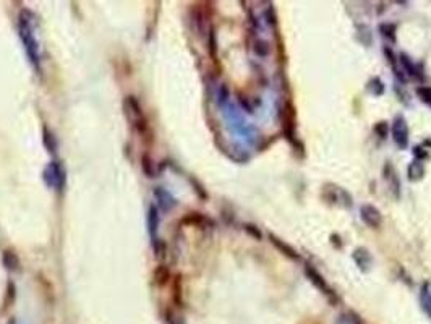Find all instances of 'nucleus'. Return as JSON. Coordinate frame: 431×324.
<instances>
[{"mask_svg":"<svg viewBox=\"0 0 431 324\" xmlns=\"http://www.w3.org/2000/svg\"><path fill=\"white\" fill-rule=\"evenodd\" d=\"M379 31L382 33V36L387 38L389 41H395V26L392 23H382L379 26Z\"/></svg>","mask_w":431,"mask_h":324,"instance_id":"nucleus-17","label":"nucleus"},{"mask_svg":"<svg viewBox=\"0 0 431 324\" xmlns=\"http://www.w3.org/2000/svg\"><path fill=\"white\" fill-rule=\"evenodd\" d=\"M4 264L7 266V269L17 271L18 266H20V261H18V258H17V254L12 253V251H5V253H4Z\"/></svg>","mask_w":431,"mask_h":324,"instance_id":"nucleus-15","label":"nucleus"},{"mask_svg":"<svg viewBox=\"0 0 431 324\" xmlns=\"http://www.w3.org/2000/svg\"><path fill=\"white\" fill-rule=\"evenodd\" d=\"M44 180L47 187H51L57 191H62L65 187V170L62 164L57 161H52L44 170Z\"/></svg>","mask_w":431,"mask_h":324,"instance_id":"nucleus-2","label":"nucleus"},{"mask_svg":"<svg viewBox=\"0 0 431 324\" xmlns=\"http://www.w3.org/2000/svg\"><path fill=\"white\" fill-rule=\"evenodd\" d=\"M166 321H167V324H183L179 316H175L172 311H167V313H166Z\"/></svg>","mask_w":431,"mask_h":324,"instance_id":"nucleus-21","label":"nucleus"},{"mask_svg":"<svg viewBox=\"0 0 431 324\" xmlns=\"http://www.w3.org/2000/svg\"><path fill=\"white\" fill-rule=\"evenodd\" d=\"M253 51H255V54L258 55V57H268V55L271 54V47H269L268 43H266V41L256 39L255 43H253Z\"/></svg>","mask_w":431,"mask_h":324,"instance_id":"nucleus-14","label":"nucleus"},{"mask_svg":"<svg viewBox=\"0 0 431 324\" xmlns=\"http://www.w3.org/2000/svg\"><path fill=\"white\" fill-rule=\"evenodd\" d=\"M360 212H361V220H363L366 225L371 227V229H378V227L381 225V222H382L381 212L376 209L374 206H371V204L361 206V211H360Z\"/></svg>","mask_w":431,"mask_h":324,"instance_id":"nucleus-6","label":"nucleus"},{"mask_svg":"<svg viewBox=\"0 0 431 324\" xmlns=\"http://www.w3.org/2000/svg\"><path fill=\"white\" fill-rule=\"evenodd\" d=\"M416 94H418V98L425 102L426 106L431 107V88L428 86H418L416 88Z\"/></svg>","mask_w":431,"mask_h":324,"instance_id":"nucleus-19","label":"nucleus"},{"mask_svg":"<svg viewBox=\"0 0 431 324\" xmlns=\"http://www.w3.org/2000/svg\"><path fill=\"white\" fill-rule=\"evenodd\" d=\"M154 196H156V199H157V204H159L164 211H170V209H172L174 206L177 204V201L174 199V196L170 195L169 191H166L164 188H161V187H157V188L154 190Z\"/></svg>","mask_w":431,"mask_h":324,"instance_id":"nucleus-7","label":"nucleus"},{"mask_svg":"<svg viewBox=\"0 0 431 324\" xmlns=\"http://www.w3.org/2000/svg\"><path fill=\"white\" fill-rule=\"evenodd\" d=\"M420 300L423 309L431 316V282H425L420 290Z\"/></svg>","mask_w":431,"mask_h":324,"instance_id":"nucleus-11","label":"nucleus"},{"mask_svg":"<svg viewBox=\"0 0 431 324\" xmlns=\"http://www.w3.org/2000/svg\"><path fill=\"white\" fill-rule=\"evenodd\" d=\"M337 324H363V322H361V319L357 314L350 311V313H345V314L339 316Z\"/></svg>","mask_w":431,"mask_h":324,"instance_id":"nucleus-18","label":"nucleus"},{"mask_svg":"<svg viewBox=\"0 0 431 324\" xmlns=\"http://www.w3.org/2000/svg\"><path fill=\"white\" fill-rule=\"evenodd\" d=\"M374 132L378 133V135H381V138H386V136H387V132H389L387 123H386V122H379L378 125L374 127Z\"/></svg>","mask_w":431,"mask_h":324,"instance_id":"nucleus-20","label":"nucleus"},{"mask_svg":"<svg viewBox=\"0 0 431 324\" xmlns=\"http://www.w3.org/2000/svg\"><path fill=\"white\" fill-rule=\"evenodd\" d=\"M352 258L361 271H368L369 266H371V263H373L371 256H369L368 250H365V248H357V250L353 251Z\"/></svg>","mask_w":431,"mask_h":324,"instance_id":"nucleus-8","label":"nucleus"},{"mask_svg":"<svg viewBox=\"0 0 431 324\" xmlns=\"http://www.w3.org/2000/svg\"><path fill=\"white\" fill-rule=\"evenodd\" d=\"M423 174H425V169H423V164H421L420 159H418V161H413L412 164L408 165V178H410L412 182L421 178Z\"/></svg>","mask_w":431,"mask_h":324,"instance_id":"nucleus-13","label":"nucleus"},{"mask_svg":"<svg viewBox=\"0 0 431 324\" xmlns=\"http://www.w3.org/2000/svg\"><path fill=\"white\" fill-rule=\"evenodd\" d=\"M30 17V12H22V17H20V25H18V30H20V38L23 41V46H25V51L28 59L31 62V65L36 68L38 72H41V49H39V43L34 38V23H33V18Z\"/></svg>","mask_w":431,"mask_h":324,"instance_id":"nucleus-1","label":"nucleus"},{"mask_svg":"<svg viewBox=\"0 0 431 324\" xmlns=\"http://www.w3.org/2000/svg\"><path fill=\"white\" fill-rule=\"evenodd\" d=\"M271 242H272V245L274 246H277L280 251H282L285 256H289V258H292V259H298V254H297V251L293 250L292 246H289L287 243H284L282 240L280 238H277V237H274V235H271Z\"/></svg>","mask_w":431,"mask_h":324,"instance_id":"nucleus-12","label":"nucleus"},{"mask_svg":"<svg viewBox=\"0 0 431 324\" xmlns=\"http://www.w3.org/2000/svg\"><path fill=\"white\" fill-rule=\"evenodd\" d=\"M148 225H149V233H151V238H153V246H157V243H159V238H157V225H159V214H157V208H154V206H151V208H149Z\"/></svg>","mask_w":431,"mask_h":324,"instance_id":"nucleus-9","label":"nucleus"},{"mask_svg":"<svg viewBox=\"0 0 431 324\" xmlns=\"http://www.w3.org/2000/svg\"><path fill=\"white\" fill-rule=\"evenodd\" d=\"M125 107H127V115L130 122L138 128L140 133H145L146 132V120H145V115H143V109L140 106V102L136 101L133 96H128L125 99Z\"/></svg>","mask_w":431,"mask_h":324,"instance_id":"nucleus-3","label":"nucleus"},{"mask_svg":"<svg viewBox=\"0 0 431 324\" xmlns=\"http://www.w3.org/2000/svg\"><path fill=\"white\" fill-rule=\"evenodd\" d=\"M391 133H392V140L394 143L397 144V148L400 149H405L407 144H408V127H407V122L403 117H395L394 122H392V127H391Z\"/></svg>","mask_w":431,"mask_h":324,"instance_id":"nucleus-4","label":"nucleus"},{"mask_svg":"<svg viewBox=\"0 0 431 324\" xmlns=\"http://www.w3.org/2000/svg\"><path fill=\"white\" fill-rule=\"evenodd\" d=\"M44 144H46V148H47V151H49V153H56V151H57V141H56V138H54V135H52L47 128H44Z\"/></svg>","mask_w":431,"mask_h":324,"instance_id":"nucleus-16","label":"nucleus"},{"mask_svg":"<svg viewBox=\"0 0 431 324\" xmlns=\"http://www.w3.org/2000/svg\"><path fill=\"white\" fill-rule=\"evenodd\" d=\"M305 274H306V277L310 279L311 284L316 287V288H319V290L323 292L324 295H334V292L331 290V287L327 285V282L323 279V275H321L316 269H314L313 266L306 264V266H305Z\"/></svg>","mask_w":431,"mask_h":324,"instance_id":"nucleus-5","label":"nucleus"},{"mask_svg":"<svg viewBox=\"0 0 431 324\" xmlns=\"http://www.w3.org/2000/svg\"><path fill=\"white\" fill-rule=\"evenodd\" d=\"M400 64H402V67H403V70L407 72L408 77H412V78H420V80H421V72H420L418 65H416L415 62L408 57V55L400 54Z\"/></svg>","mask_w":431,"mask_h":324,"instance_id":"nucleus-10","label":"nucleus"}]
</instances>
